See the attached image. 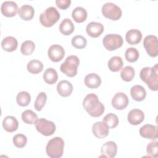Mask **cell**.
Wrapping results in <instances>:
<instances>
[{"instance_id":"obj_1","label":"cell","mask_w":158,"mask_h":158,"mask_svg":"<svg viewBox=\"0 0 158 158\" xmlns=\"http://www.w3.org/2000/svg\"><path fill=\"white\" fill-rule=\"evenodd\" d=\"M83 107L89 115L93 117L101 116L105 110L104 106L94 93H89L85 96L83 101Z\"/></svg>"},{"instance_id":"obj_2","label":"cell","mask_w":158,"mask_h":158,"mask_svg":"<svg viewBox=\"0 0 158 158\" xmlns=\"http://www.w3.org/2000/svg\"><path fill=\"white\" fill-rule=\"evenodd\" d=\"M139 77L142 81L145 82L148 88L152 91L158 89V69L157 64L153 67H146L143 68L139 73Z\"/></svg>"},{"instance_id":"obj_3","label":"cell","mask_w":158,"mask_h":158,"mask_svg":"<svg viewBox=\"0 0 158 158\" xmlns=\"http://www.w3.org/2000/svg\"><path fill=\"white\" fill-rule=\"evenodd\" d=\"M64 141L60 137H54L51 139L46 146V151L51 158H59L63 155Z\"/></svg>"},{"instance_id":"obj_4","label":"cell","mask_w":158,"mask_h":158,"mask_svg":"<svg viewBox=\"0 0 158 158\" xmlns=\"http://www.w3.org/2000/svg\"><path fill=\"white\" fill-rule=\"evenodd\" d=\"M79 64V58L77 56L71 55L65 59V60L61 64L60 69L67 77H73L77 73V68Z\"/></svg>"},{"instance_id":"obj_5","label":"cell","mask_w":158,"mask_h":158,"mask_svg":"<svg viewBox=\"0 0 158 158\" xmlns=\"http://www.w3.org/2000/svg\"><path fill=\"white\" fill-rule=\"evenodd\" d=\"M60 15L54 7L47 8L40 15V21L41 25L46 27H51L60 19Z\"/></svg>"},{"instance_id":"obj_6","label":"cell","mask_w":158,"mask_h":158,"mask_svg":"<svg viewBox=\"0 0 158 158\" xmlns=\"http://www.w3.org/2000/svg\"><path fill=\"white\" fill-rule=\"evenodd\" d=\"M35 127L40 133L46 136L53 135L56 129V125L53 122L44 118L37 119L35 122Z\"/></svg>"},{"instance_id":"obj_7","label":"cell","mask_w":158,"mask_h":158,"mask_svg":"<svg viewBox=\"0 0 158 158\" xmlns=\"http://www.w3.org/2000/svg\"><path fill=\"white\" fill-rule=\"evenodd\" d=\"M101 11L105 17L112 20H118L122 14L120 7L112 2L105 3L102 7Z\"/></svg>"},{"instance_id":"obj_8","label":"cell","mask_w":158,"mask_h":158,"mask_svg":"<svg viewBox=\"0 0 158 158\" xmlns=\"http://www.w3.org/2000/svg\"><path fill=\"white\" fill-rule=\"evenodd\" d=\"M123 43V38L118 34H107L102 40V44L108 51L115 50L120 48Z\"/></svg>"},{"instance_id":"obj_9","label":"cell","mask_w":158,"mask_h":158,"mask_svg":"<svg viewBox=\"0 0 158 158\" xmlns=\"http://www.w3.org/2000/svg\"><path fill=\"white\" fill-rule=\"evenodd\" d=\"M143 46L148 54L155 57L158 55V41L157 36L148 35L143 40Z\"/></svg>"},{"instance_id":"obj_10","label":"cell","mask_w":158,"mask_h":158,"mask_svg":"<svg viewBox=\"0 0 158 158\" xmlns=\"http://www.w3.org/2000/svg\"><path fill=\"white\" fill-rule=\"evenodd\" d=\"M48 55L49 59L54 62H57L64 58L65 51L62 46L59 44H52L48 49Z\"/></svg>"},{"instance_id":"obj_11","label":"cell","mask_w":158,"mask_h":158,"mask_svg":"<svg viewBox=\"0 0 158 158\" xmlns=\"http://www.w3.org/2000/svg\"><path fill=\"white\" fill-rule=\"evenodd\" d=\"M112 106L117 110H123L129 103L128 96L122 92L117 93L112 99Z\"/></svg>"},{"instance_id":"obj_12","label":"cell","mask_w":158,"mask_h":158,"mask_svg":"<svg viewBox=\"0 0 158 158\" xmlns=\"http://www.w3.org/2000/svg\"><path fill=\"white\" fill-rule=\"evenodd\" d=\"M139 132L142 137L146 139H156L158 137L157 127L151 124H146L142 126Z\"/></svg>"},{"instance_id":"obj_13","label":"cell","mask_w":158,"mask_h":158,"mask_svg":"<svg viewBox=\"0 0 158 158\" xmlns=\"http://www.w3.org/2000/svg\"><path fill=\"white\" fill-rule=\"evenodd\" d=\"M18 6L14 1H4L1 6V13L7 17H12L18 12Z\"/></svg>"},{"instance_id":"obj_14","label":"cell","mask_w":158,"mask_h":158,"mask_svg":"<svg viewBox=\"0 0 158 158\" xmlns=\"http://www.w3.org/2000/svg\"><path fill=\"white\" fill-rule=\"evenodd\" d=\"M117 152V146L116 143L112 141L106 142L101 148L100 157L113 158L114 157Z\"/></svg>"},{"instance_id":"obj_15","label":"cell","mask_w":158,"mask_h":158,"mask_svg":"<svg viewBox=\"0 0 158 158\" xmlns=\"http://www.w3.org/2000/svg\"><path fill=\"white\" fill-rule=\"evenodd\" d=\"M109 129L108 126L104 122H96L92 127V132L96 138L102 139L107 136Z\"/></svg>"},{"instance_id":"obj_16","label":"cell","mask_w":158,"mask_h":158,"mask_svg":"<svg viewBox=\"0 0 158 158\" xmlns=\"http://www.w3.org/2000/svg\"><path fill=\"white\" fill-rule=\"evenodd\" d=\"M104 28L103 25L99 22H91L89 23L86 27L87 34L92 38L99 37L104 31Z\"/></svg>"},{"instance_id":"obj_17","label":"cell","mask_w":158,"mask_h":158,"mask_svg":"<svg viewBox=\"0 0 158 158\" xmlns=\"http://www.w3.org/2000/svg\"><path fill=\"white\" fill-rule=\"evenodd\" d=\"M144 119V112L138 109H133L131 110L127 115V120L132 125H137L140 124Z\"/></svg>"},{"instance_id":"obj_18","label":"cell","mask_w":158,"mask_h":158,"mask_svg":"<svg viewBox=\"0 0 158 158\" xmlns=\"http://www.w3.org/2000/svg\"><path fill=\"white\" fill-rule=\"evenodd\" d=\"M72 84L67 80H62L57 85V91L59 95L63 97L70 96L73 91Z\"/></svg>"},{"instance_id":"obj_19","label":"cell","mask_w":158,"mask_h":158,"mask_svg":"<svg viewBox=\"0 0 158 158\" xmlns=\"http://www.w3.org/2000/svg\"><path fill=\"white\" fill-rule=\"evenodd\" d=\"M2 127L6 131L12 133L17 130L19 127V122L15 117L8 115L5 117L3 119Z\"/></svg>"},{"instance_id":"obj_20","label":"cell","mask_w":158,"mask_h":158,"mask_svg":"<svg viewBox=\"0 0 158 158\" xmlns=\"http://www.w3.org/2000/svg\"><path fill=\"white\" fill-rule=\"evenodd\" d=\"M142 38L141 32L137 29H131L128 30L125 35L127 42L131 44L135 45L139 43Z\"/></svg>"},{"instance_id":"obj_21","label":"cell","mask_w":158,"mask_h":158,"mask_svg":"<svg viewBox=\"0 0 158 158\" xmlns=\"http://www.w3.org/2000/svg\"><path fill=\"white\" fill-rule=\"evenodd\" d=\"M18 14L22 20L28 21L31 20L34 17L35 10L31 6L25 4L19 9Z\"/></svg>"},{"instance_id":"obj_22","label":"cell","mask_w":158,"mask_h":158,"mask_svg":"<svg viewBox=\"0 0 158 158\" xmlns=\"http://www.w3.org/2000/svg\"><path fill=\"white\" fill-rule=\"evenodd\" d=\"M85 84L89 88H97L101 84V77L94 73H89L85 78Z\"/></svg>"},{"instance_id":"obj_23","label":"cell","mask_w":158,"mask_h":158,"mask_svg":"<svg viewBox=\"0 0 158 158\" xmlns=\"http://www.w3.org/2000/svg\"><path fill=\"white\" fill-rule=\"evenodd\" d=\"M131 98L136 101H141L146 96V91L144 88L141 85H135L130 89Z\"/></svg>"},{"instance_id":"obj_24","label":"cell","mask_w":158,"mask_h":158,"mask_svg":"<svg viewBox=\"0 0 158 158\" xmlns=\"http://www.w3.org/2000/svg\"><path fill=\"white\" fill-rule=\"evenodd\" d=\"M1 46L4 51L7 52H12L17 49L18 42L15 38L9 36L2 40L1 42Z\"/></svg>"},{"instance_id":"obj_25","label":"cell","mask_w":158,"mask_h":158,"mask_svg":"<svg viewBox=\"0 0 158 158\" xmlns=\"http://www.w3.org/2000/svg\"><path fill=\"white\" fill-rule=\"evenodd\" d=\"M75 29V26L72 20L69 19H64L59 25V31L65 36L72 34Z\"/></svg>"},{"instance_id":"obj_26","label":"cell","mask_w":158,"mask_h":158,"mask_svg":"<svg viewBox=\"0 0 158 158\" xmlns=\"http://www.w3.org/2000/svg\"><path fill=\"white\" fill-rule=\"evenodd\" d=\"M87 15L86 10L80 6L75 7L72 13V17L77 23H81L85 21L87 18Z\"/></svg>"},{"instance_id":"obj_27","label":"cell","mask_w":158,"mask_h":158,"mask_svg":"<svg viewBox=\"0 0 158 158\" xmlns=\"http://www.w3.org/2000/svg\"><path fill=\"white\" fill-rule=\"evenodd\" d=\"M43 80L49 85L56 83L58 80V75L56 70L53 68H48L43 73Z\"/></svg>"},{"instance_id":"obj_28","label":"cell","mask_w":158,"mask_h":158,"mask_svg":"<svg viewBox=\"0 0 158 158\" xmlns=\"http://www.w3.org/2000/svg\"><path fill=\"white\" fill-rule=\"evenodd\" d=\"M123 65L122 59L119 56H113L108 61V67L112 72H118L122 69Z\"/></svg>"},{"instance_id":"obj_29","label":"cell","mask_w":158,"mask_h":158,"mask_svg":"<svg viewBox=\"0 0 158 158\" xmlns=\"http://www.w3.org/2000/svg\"><path fill=\"white\" fill-rule=\"evenodd\" d=\"M27 69L30 73L33 74H37L43 70V64L41 61L33 59L28 62L27 65Z\"/></svg>"},{"instance_id":"obj_30","label":"cell","mask_w":158,"mask_h":158,"mask_svg":"<svg viewBox=\"0 0 158 158\" xmlns=\"http://www.w3.org/2000/svg\"><path fill=\"white\" fill-rule=\"evenodd\" d=\"M16 101L18 105L20 106H27L31 101L30 94L27 91H22L17 94L16 97Z\"/></svg>"},{"instance_id":"obj_31","label":"cell","mask_w":158,"mask_h":158,"mask_svg":"<svg viewBox=\"0 0 158 158\" xmlns=\"http://www.w3.org/2000/svg\"><path fill=\"white\" fill-rule=\"evenodd\" d=\"M22 119L23 122L27 124H35L38 119L37 115L31 110H26L22 114Z\"/></svg>"},{"instance_id":"obj_32","label":"cell","mask_w":158,"mask_h":158,"mask_svg":"<svg viewBox=\"0 0 158 158\" xmlns=\"http://www.w3.org/2000/svg\"><path fill=\"white\" fill-rule=\"evenodd\" d=\"M135 74V69L131 66H125L121 70L120 77L125 81H131Z\"/></svg>"},{"instance_id":"obj_33","label":"cell","mask_w":158,"mask_h":158,"mask_svg":"<svg viewBox=\"0 0 158 158\" xmlns=\"http://www.w3.org/2000/svg\"><path fill=\"white\" fill-rule=\"evenodd\" d=\"M102 122L108 126L109 128H114L118 125L119 120L118 117L115 114L109 113L103 118Z\"/></svg>"},{"instance_id":"obj_34","label":"cell","mask_w":158,"mask_h":158,"mask_svg":"<svg viewBox=\"0 0 158 158\" xmlns=\"http://www.w3.org/2000/svg\"><path fill=\"white\" fill-rule=\"evenodd\" d=\"M35 49V44L33 41L27 40L22 43L20 47V51L22 54L28 56L31 54Z\"/></svg>"},{"instance_id":"obj_35","label":"cell","mask_w":158,"mask_h":158,"mask_svg":"<svg viewBox=\"0 0 158 158\" xmlns=\"http://www.w3.org/2000/svg\"><path fill=\"white\" fill-rule=\"evenodd\" d=\"M139 56V52L135 48H128L125 52V59L129 62H136L138 59Z\"/></svg>"},{"instance_id":"obj_36","label":"cell","mask_w":158,"mask_h":158,"mask_svg":"<svg viewBox=\"0 0 158 158\" xmlns=\"http://www.w3.org/2000/svg\"><path fill=\"white\" fill-rule=\"evenodd\" d=\"M47 100V96L44 92H41L37 96L36 100L35 101L34 107L37 111H40L42 110Z\"/></svg>"},{"instance_id":"obj_37","label":"cell","mask_w":158,"mask_h":158,"mask_svg":"<svg viewBox=\"0 0 158 158\" xmlns=\"http://www.w3.org/2000/svg\"><path fill=\"white\" fill-rule=\"evenodd\" d=\"M71 43L74 48L77 49H83L86 47L87 40L81 35H77L72 38Z\"/></svg>"},{"instance_id":"obj_38","label":"cell","mask_w":158,"mask_h":158,"mask_svg":"<svg viewBox=\"0 0 158 158\" xmlns=\"http://www.w3.org/2000/svg\"><path fill=\"white\" fill-rule=\"evenodd\" d=\"M12 141L15 146L19 148H22L27 144V138L23 134H17L14 136Z\"/></svg>"},{"instance_id":"obj_39","label":"cell","mask_w":158,"mask_h":158,"mask_svg":"<svg viewBox=\"0 0 158 158\" xmlns=\"http://www.w3.org/2000/svg\"><path fill=\"white\" fill-rule=\"evenodd\" d=\"M157 141H151L148 145L146 148L147 154L152 157H157L158 156V148Z\"/></svg>"},{"instance_id":"obj_40","label":"cell","mask_w":158,"mask_h":158,"mask_svg":"<svg viewBox=\"0 0 158 158\" xmlns=\"http://www.w3.org/2000/svg\"><path fill=\"white\" fill-rule=\"evenodd\" d=\"M55 3L57 7L61 9H67L71 4L70 0H56Z\"/></svg>"}]
</instances>
